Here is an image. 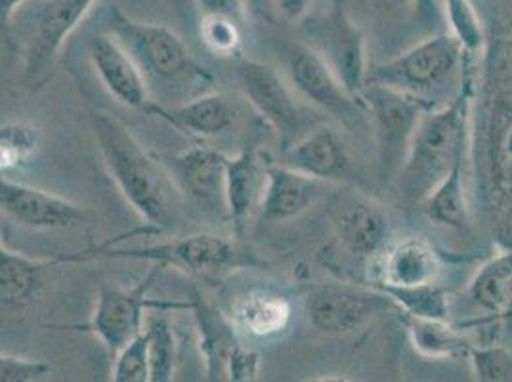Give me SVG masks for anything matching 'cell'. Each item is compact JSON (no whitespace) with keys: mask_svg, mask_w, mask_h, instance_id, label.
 I'll return each instance as SVG.
<instances>
[{"mask_svg":"<svg viewBox=\"0 0 512 382\" xmlns=\"http://www.w3.org/2000/svg\"><path fill=\"white\" fill-rule=\"evenodd\" d=\"M90 130L107 172L150 232L171 230L184 216V193L165 161L153 157L130 128L106 111L90 113Z\"/></svg>","mask_w":512,"mask_h":382,"instance_id":"obj_1","label":"cell"},{"mask_svg":"<svg viewBox=\"0 0 512 382\" xmlns=\"http://www.w3.org/2000/svg\"><path fill=\"white\" fill-rule=\"evenodd\" d=\"M472 98L474 79L469 65L457 94L448 104L428 109L419 121L406 161L394 180L407 203L423 205L448 176L457 157L469 149Z\"/></svg>","mask_w":512,"mask_h":382,"instance_id":"obj_2","label":"cell"},{"mask_svg":"<svg viewBox=\"0 0 512 382\" xmlns=\"http://www.w3.org/2000/svg\"><path fill=\"white\" fill-rule=\"evenodd\" d=\"M62 260H142L163 268H174L207 283L220 281L241 268L260 264L255 256L241 251L232 239L216 234L180 235L144 247H115L106 243L77 255L62 256Z\"/></svg>","mask_w":512,"mask_h":382,"instance_id":"obj_3","label":"cell"},{"mask_svg":"<svg viewBox=\"0 0 512 382\" xmlns=\"http://www.w3.org/2000/svg\"><path fill=\"white\" fill-rule=\"evenodd\" d=\"M104 27L153 79L213 83V75L193 58L188 44L169 27L132 20L119 6L107 8Z\"/></svg>","mask_w":512,"mask_h":382,"instance_id":"obj_4","label":"cell"},{"mask_svg":"<svg viewBox=\"0 0 512 382\" xmlns=\"http://www.w3.org/2000/svg\"><path fill=\"white\" fill-rule=\"evenodd\" d=\"M469 64L467 50L453 33H436L400 56L369 67L367 85L388 86L427 102L430 92L463 75Z\"/></svg>","mask_w":512,"mask_h":382,"instance_id":"obj_5","label":"cell"},{"mask_svg":"<svg viewBox=\"0 0 512 382\" xmlns=\"http://www.w3.org/2000/svg\"><path fill=\"white\" fill-rule=\"evenodd\" d=\"M163 266L155 264L148 276L134 287L123 289L115 285H100L96 308L85 325H77V331L90 333L102 340L109 352L117 354L128 342L144 331L146 312L150 310H192V300H165L150 298L151 285L157 281Z\"/></svg>","mask_w":512,"mask_h":382,"instance_id":"obj_6","label":"cell"},{"mask_svg":"<svg viewBox=\"0 0 512 382\" xmlns=\"http://www.w3.org/2000/svg\"><path fill=\"white\" fill-rule=\"evenodd\" d=\"M362 106L375 128L379 176L383 184H390L406 161L419 121L432 106L413 94L381 85L365 86Z\"/></svg>","mask_w":512,"mask_h":382,"instance_id":"obj_7","label":"cell"},{"mask_svg":"<svg viewBox=\"0 0 512 382\" xmlns=\"http://www.w3.org/2000/svg\"><path fill=\"white\" fill-rule=\"evenodd\" d=\"M235 71L243 96L255 107L256 113L274 128L281 148L293 146L304 136L300 134L304 115L293 88L285 83L272 65L256 60L239 58Z\"/></svg>","mask_w":512,"mask_h":382,"instance_id":"obj_8","label":"cell"},{"mask_svg":"<svg viewBox=\"0 0 512 382\" xmlns=\"http://www.w3.org/2000/svg\"><path fill=\"white\" fill-rule=\"evenodd\" d=\"M0 207L6 218L29 230H83L98 220L94 211L81 203L4 176Z\"/></svg>","mask_w":512,"mask_h":382,"instance_id":"obj_9","label":"cell"},{"mask_svg":"<svg viewBox=\"0 0 512 382\" xmlns=\"http://www.w3.org/2000/svg\"><path fill=\"white\" fill-rule=\"evenodd\" d=\"M388 308L400 310L381 291L363 283L362 289L348 285H320L306 297V316L323 335L339 337L360 329L365 321Z\"/></svg>","mask_w":512,"mask_h":382,"instance_id":"obj_10","label":"cell"},{"mask_svg":"<svg viewBox=\"0 0 512 382\" xmlns=\"http://www.w3.org/2000/svg\"><path fill=\"white\" fill-rule=\"evenodd\" d=\"M96 0H35L27 27L25 75L41 83L69 35L85 20Z\"/></svg>","mask_w":512,"mask_h":382,"instance_id":"obj_11","label":"cell"},{"mask_svg":"<svg viewBox=\"0 0 512 382\" xmlns=\"http://www.w3.org/2000/svg\"><path fill=\"white\" fill-rule=\"evenodd\" d=\"M318 39L320 46L316 50L339 75L344 88L362 104L369 73L365 35L350 18L344 0H333L331 10L318 25Z\"/></svg>","mask_w":512,"mask_h":382,"instance_id":"obj_12","label":"cell"},{"mask_svg":"<svg viewBox=\"0 0 512 382\" xmlns=\"http://www.w3.org/2000/svg\"><path fill=\"white\" fill-rule=\"evenodd\" d=\"M289 77L295 90L329 115L352 121L365 113L362 104L344 88L339 75L312 46H299L289 58Z\"/></svg>","mask_w":512,"mask_h":382,"instance_id":"obj_13","label":"cell"},{"mask_svg":"<svg viewBox=\"0 0 512 382\" xmlns=\"http://www.w3.org/2000/svg\"><path fill=\"white\" fill-rule=\"evenodd\" d=\"M88 56L100 83L121 106L146 113L151 102L146 73L123 44L107 31L100 33L92 37Z\"/></svg>","mask_w":512,"mask_h":382,"instance_id":"obj_14","label":"cell"},{"mask_svg":"<svg viewBox=\"0 0 512 382\" xmlns=\"http://www.w3.org/2000/svg\"><path fill=\"white\" fill-rule=\"evenodd\" d=\"M266 170L268 165L262 161L256 149H243L234 157H228L224 211L237 239L245 235L255 211H260L266 190Z\"/></svg>","mask_w":512,"mask_h":382,"instance_id":"obj_15","label":"cell"},{"mask_svg":"<svg viewBox=\"0 0 512 382\" xmlns=\"http://www.w3.org/2000/svg\"><path fill=\"white\" fill-rule=\"evenodd\" d=\"M325 186L327 182L285 163L268 165L260 216L270 224L299 218L318 203Z\"/></svg>","mask_w":512,"mask_h":382,"instance_id":"obj_16","label":"cell"},{"mask_svg":"<svg viewBox=\"0 0 512 382\" xmlns=\"http://www.w3.org/2000/svg\"><path fill=\"white\" fill-rule=\"evenodd\" d=\"M146 113L184 134L209 140L234 127L239 111L226 94H203L180 106H163L151 100Z\"/></svg>","mask_w":512,"mask_h":382,"instance_id":"obj_17","label":"cell"},{"mask_svg":"<svg viewBox=\"0 0 512 382\" xmlns=\"http://www.w3.org/2000/svg\"><path fill=\"white\" fill-rule=\"evenodd\" d=\"M180 191L207 205H224V184L228 157L218 149L193 146L165 159Z\"/></svg>","mask_w":512,"mask_h":382,"instance_id":"obj_18","label":"cell"},{"mask_svg":"<svg viewBox=\"0 0 512 382\" xmlns=\"http://www.w3.org/2000/svg\"><path fill=\"white\" fill-rule=\"evenodd\" d=\"M335 235L342 251L358 260H369L386 249L390 218L373 199L358 197L348 201L337 216Z\"/></svg>","mask_w":512,"mask_h":382,"instance_id":"obj_19","label":"cell"},{"mask_svg":"<svg viewBox=\"0 0 512 382\" xmlns=\"http://www.w3.org/2000/svg\"><path fill=\"white\" fill-rule=\"evenodd\" d=\"M283 163L327 184L348 178L352 167L350 153L341 136L329 127L310 130L293 146L283 149Z\"/></svg>","mask_w":512,"mask_h":382,"instance_id":"obj_20","label":"cell"},{"mask_svg":"<svg viewBox=\"0 0 512 382\" xmlns=\"http://www.w3.org/2000/svg\"><path fill=\"white\" fill-rule=\"evenodd\" d=\"M192 312L197 327V344L205 361V373L209 381H228V363L241 344L239 331L228 314L218 312L207 300L193 289Z\"/></svg>","mask_w":512,"mask_h":382,"instance_id":"obj_21","label":"cell"},{"mask_svg":"<svg viewBox=\"0 0 512 382\" xmlns=\"http://www.w3.org/2000/svg\"><path fill=\"white\" fill-rule=\"evenodd\" d=\"M228 316L245 337L278 339L293 323V302L276 291L249 289L234 298Z\"/></svg>","mask_w":512,"mask_h":382,"instance_id":"obj_22","label":"cell"},{"mask_svg":"<svg viewBox=\"0 0 512 382\" xmlns=\"http://www.w3.org/2000/svg\"><path fill=\"white\" fill-rule=\"evenodd\" d=\"M442 268V256L428 241L421 237H406L384 249L377 277L371 281L398 287L427 285L440 281Z\"/></svg>","mask_w":512,"mask_h":382,"instance_id":"obj_23","label":"cell"},{"mask_svg":"<svg viewBox=\"0 0 512 382\" xmlns=\"http://www.w3.org/2000/svg\"><path fill=\"white\" fill-rule=\"evenodd\" d=\"M467 298L484 312V318L465 321L461 327H482L495 321H507L512 312V249L491 256L470 279Z\"/></svg>","mask_w":512,"mask_h":382,"instance_id":"obj_24","label":"cell"},{"mask_svg":"<svg viewBox=\"0 0 512 382\" xmlns=\"http://www.w3.org/2000/svg\"><path fill=\"white\" fill-rule=\"evenodd\" d=\"M64 264L62 258H33L14 251L2 243L0 247V298L2 308H14L31 302L41 291L46 274Z\"/></svg>","mask_w":512,"mask_h":382,"instance_id":"obj_25","label":"cell"},{"mask_svg":"<svg viewBox=\"0 0 512 382\" xmlns=\"http://www.w3.org/2000/svg\"><path fill=\"white\" fill-rule=\"evenodd\" d=\"M488 132V180L491 191L512 209V90L497 98Z\"/></svg>","mask_w":512,"mask_h":382,"instance_id":"obj_26","label":"cell"},{"mask_svg":"<svg viewBox=\"0 0 512 382\" xmlns=\"http://www.w3.org/2000/svg\"><path fill=\"white\" fill-rule=\"evenodd\" d=\"M407 337L413 350L427 360H457L467 358L470 342L463 331L449 319L417 318L406 314Z\"/></svg>","mask_w":512,"mask_h":382,"instance_id":"obj_27","label":"cell"},{"mask_svg":"<svg viewBox=\"0 0 512 382\" xmlns=\"http://www.w3.org/2000/svg\"><path fill=\"white\" fill-rule=\"evenodd\" d=\"M465 165H467V151L457 157L448 176L423 201L421 209L432 224L449 228V230H463L469 224Z\"/></svg>","mask_w":512,"mask_h":382,"instance_id":"obj_28","label":"cell"},{"mask_svg":"<svg viewBox=\"0 0 512 382\" xmlns=\"http://www.w3.org/2000/svg\"><path fill=\"white\" fill-rule=\"evenodd\" d=\"M365 285L392 298L396 306L409 316L432 319H449L451 316V297L448 289L438 281L427 283V285H411V287L386 285L379 281H367Z\"/></svg>","mask_w":512,"mask_h":382,"instance_id":"obj_29","label":"cell"},{"mask_svg":"<svg viewBox=\"0 0 512 382\" xmlns=\"http://www.w3.org/2000/svg\"><path fill=\"white\" fill-rule=\"evenodd\" d=\"M167 312L169 310H151V316L146 319L144 327L150 348V382H171L176 373L178 344Z\"/></svg>","mask_w":512,"mask_h":382,"instance_id":"obj_30","label":"cell"},{"mask_svg":"<svg viewBox=\"0 0 512 382\" xmlns=\"http://www.w3.org/2000/svg\"><path fill=\"white\" fill-rule=\"evenodd\" d=\"M41 148V130L27 123H6L0 128V167L22 169L31 163Z\"/></svg>","mask_w":512,"mask_h":382,"instance_id":"obj_31","label":"cell"},{"mask_svg":"<svg viewBox=\"0 0 512 382\" xmlns=\"http://www.w3.org/2000/svg\"><path fill=\"white\" fill-rule=\"evenodd\" d=\"M444 16L448 20L449 33L463 44L470 58L484 50V27L470 0H444Z\"/></svg>","mask_w":512,"mask_h":382,"instance_id":"obj_32","label":"cell"},{"mask_svg":"<svg viewBox=\"0 0 512 382\" xmlns=\"http://www.w3.org/2000/svg\"><path fill=\"white\" fill-rule=\"evenodd\" d=\"M467 360L476 381H512V352L499 344H472Z\"/></svg>","mask_w":512,"mask_h":382,"instance_id":"obj_33","label":"cell"},{"mask_svg":"<svg viewBox=\"0 0 512 382\" xmlns=\"http://www.w3.org/2000/svg\"><path fill=\"white\" fill-rule=\"evenodd\" d=\"M113 382H150V348L146 329L117 352L111 371Z\"/></svg>","mask_w":512,"mask_h":382,"instance_id":"obj_34","label":"cell"},{"mask_svg":"<svg viewBox=\"0 0 512 382\" xmlns=\"http://www.w3.org/2000/svg\"><path fill=\"white\" fill-rule=\"evenodd\" d=\"M228 16H203L201 18V41L209 52L220 58H234L241 52V27Z\"/></svg>","mask_w":512,"mask_h":382,"instance_id":"obj_35","label":"cell"},{"mask_svg":"<svg viewBox=\"0 0 512 382\" xmlns=\"http://www.w3.org/2000/svg\"><path fill=\"white\" fill-rule=\"evenodd\" d=\"M52 373L50 363L33 358H23L18 354L0 356V381L2 382H37L48 379Z\"/></svg>","mask_w":512,"mask_h":382,"instance_id":"obj_36","label":"cell"},{"mask_svg":"<svg viewBox=\"0 0 512 382\" xmlns=\"http://www.w3.org/2000/svg\"><path fill=\"white\" fill-rule=\"evenodd\" d=\"M262 358L260 354L249 348L247 344H239L235 348L230 363H228V381L232 382H253L260 375Z\"/></svg>","mask_w":512,"mask_h":382,"instance_id":"obj_37","label":"cell"},{"mask_svg":"<svg viewBox=\"0 0 512 382\" xmlns=\"http://www.w3.org/2000/svg\"><path fill=\"white\" fill-rule=\"evenodd\" d=\"M203 16H228L243 22L249 0H195Z\"/></svg>","mask_w":512,"mask_h":382,"instance_id":"obj_38","label":"cell"},{"mask_svg":"<svg viewBox=\"0 0 512 382\" xmlns=\"http://www.w3.org/2000/svg\"><path fill=\"white\" fill-rule=\"evenodd\" d=\"M411 4L419 23L430 31H436L442 25V20L446 18L440 0H411Z\"/></svg>","mask_w":512,"mask_h":382,"instance_id":"obj_39","label":"cell"},{"mask_svg":"<svg viewBox=\"0 0 512 382\" xmlns=\"http://www.w3.org/2000/svg\"><path fill=\"white\" fill-rule=\"evenodd\" d=\"M314 2L316 0H274V6L283 22L300 23L310 16Z\"/></svg>","mask_w":512,"mask_h":382,"instance_id":"obj_40","label":"cell"},{"mask_svg":"<svg viewBox=\"0 0 512 382\" xmlns=\"http://www.w3.org/2000/svg\"><path fill=\"white\" fill-rule=\"evenodd\" d=\"M25 2L29 0H0V8H2V23L10 25L14 14L18 12V8H22Z\"/></svg>","mask_w":512,"mask_h":382,"instance_id":"obj_41","label":"cell"},{"mask_svg":"<svg viewBox=\"0 0 512 382\" xmlns=\"http://www.w3.org/2000/svg\"><path fill=\"white\" fill-rule=\"evenodd\" d=\"M507 319H512V312H511V314H509V318H507Z\"/></svg>","mask_w":512,"mask_h":382,"instance_id":"obj_42","label":"cell"}]
</instances>
